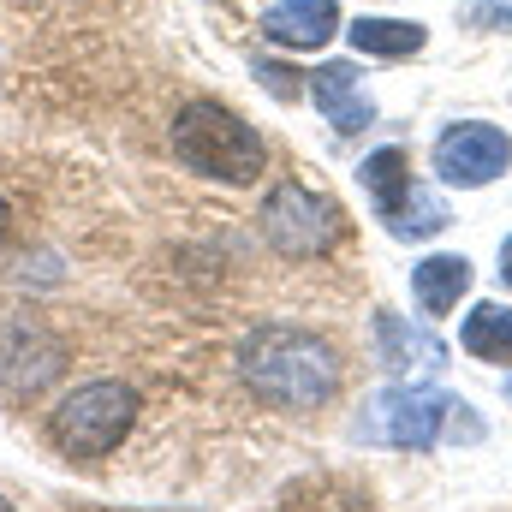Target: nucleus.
<instances>
[{
    "mask_svg": "<svg viewBox=\"0 0 512 512\" xmlns=\"http://www.w3.org/2000/svg\"><path fill=\"white\" fill-rule=\"evenodd\" d=\"M137 423V387L126 382H84L72 387L54 411H48V441L60 459L72 465H90V459H108Z\"/></svg>",
    "mask_w": 512,
    "mask_h": 512,
    "instance_id": "4",
    "label": "nucleus"
},
{
    "mask_svg": "<svg viewBox=\"0 0 512 512\" xmlns=\"http://www.w3.org/2000/svg\"><path fill=\"white\" fill-rule=\"evenodd\" d=\"M173 155L203 173V179H227V185H256L268 173V143L251 120H239L221 102H185L173 114Z\"/></svg>",
    "mask_w": 512,
    "mask_h": 512,
    "instance_id": "3",
    "label": "nucleus"
},
{
    "mask_svg": "<svg viewBox=\"0 0 512 512\" xmlns=\"http://www.w3.org/2000/svg\"><path fill=\"white\" fill-rule=\"evenodd\" d=\"M459 346L477 364H512V304H477L459 328Z\"/></svg>",
    "mask_w": 512,
    "mask_h": 512,
    "instance_id": "12",
    "label": "nucleus"
},
{
    "mask_svg": "<svg viewBox=\"0 0 512 512\" xmlns=\"http://www.w3.org/2000/svg\"><path fill=\"white\" fill-rule=\"evenodd\" d=\"M512 167V137L489 120H459V126L441 131L435 143V173L459 191H477V185H495Z\"/></svg>",
    "mask_w": 512,
    "mask_h": 512,
    "instance_id": "6",
    "label": "nucleus"
},
{
    "mask_svg": "<svg viewBox=\"0 0 512 512\" xmlns=\"http://www.w3.org/2000/svg\"><path fill=\"white\" fill-rule=\"evenodd\" d=\"M501 286L512 292V239H501Z\"/></svg>",
    "mask_w": 512,
    "mask_h": 512,
    "instance_id": "17",
    "label": "nucleus"
},
{
    "mask_svg": "<svg viewBox=\"0 0 512 512\" xmlns=\"http://www.w3.org/2000/svg\"><path fill=\"white\" fill-rule=\"evenodd\" d=\"M358 179H364V191H370V203H376V221H382L387 209H399V197L417 185V179H411V155H405V149H376V155H364Z\"/></svg>",
    "mask_w": 512,
    "mask_h": 512,
    "instance_id": "14",
    "label": "nucleus"
},
{
    "mask_svg": "<svg viewBox=\"0 0 512 512\" xmlns=\"http://www.w3.org/2000/svg\"><path fill=\"white\" fill-rule=\"evenodd\" d=\"M6 239H12V209H6V197H0V251H6Z\"/></svg>",
    "mask_w": 512,
    "mask_h": 512,
    "instance_id": "18",
    "label": "nucleus"
},
{
    "mask_svg": "<svg viewBox=\"0 0 512 512\" xmlns=\"http://www.w3.org/2000/svg\"><path fill=\"white\" fill-rule=\"evenodd\" d=\"M507 393H512V382H507Z\"/></svg>",
    "mask_w": 512,
    "mask_h": 512,
    "instance_id": "20",
    "label": "nucleus"
},
{
    "mask_svg": "<svg viewBox=\"0 0 512 512\" xmlns=\"http://www.w3.org/2000/svg\"><path fill=\"white\" fill-rule=\"evenodd\" d=\"M239 376L274 411H316V405H328L340 393V352L310 328L268 322V328L245 334Z\"/></svg>",
    "mask_w": 512,
    "mask_h": 512,
    "instance_id": "1",
    "label": "nucleus"
},
{
    "mask_svg": "<svg viewBox=\"0 0 512 512\" xmlns=\"http://www.w3.org/2000/svg\"><path fill=\"white\" fill-rule=\"evenodd\" d=\"M471 292V256H423L417 268H411V298H417V310L423 316H447V310H459V298Z\"/></svg>",
    "mask_w": 512,
    "mask_h": 512,
    "instance_id": "11",
    "label": "nucleus"
},
{
    "mask_svg": "<svg viewBox=\"0 0 512 512\" xmlns=\"http://www.w3.org/2000/svg\"><path fill=\"white\" fill-rule=\"evenodd\" d=\"M60 364H66V352H60V340L48 328H36V322H6L0 328V387L12 399L42 393L60 376Z\"/></svg>",
    "mask_w": 512,
    "mask_h": 512,
    "instance_id": "7",
    "label": "nucleus"
},
{
    "mask_svg": "<svg viewBox=\"0 0 512 512\" xmlns=\"http://www.w3.org/2000/svg\"><path fill=\"white\" fill-rule=\"evenodd\" d=\"M251 72H256V78H262V90H274L280 102H292V96H298V84H292L298 72H286V66H274V60H256Z\"/></svg>",
    "mask_w": 512,
    "mask_h": 512,
    "instance_id": "16",
    "label": "nucleus"
},
{
    "mask_svg": "<svg viewBox=\"0 0 512 512\" xmlns=\"http://www.w3.org/2000/svg\"><path fill=\"white\" fill-rule=\"evenodd\" d=\"M382 227L393 239H435L441 227H447V203L429 191V185H411L405 197H399V209H387Z\"/></svg>",
    "mask_w": 512,
    "mask_h": 512,
    "instance_id": "15",
    "label": "nucleus"
},
{
    "mask_svg": "<svg viewBox=\"0 0 512 512\" xmlns=\"http://www.w3.org/2000/svg\"><path fill=\"white\" fill-rule=\"evenodd\" d=\"M376 346H382V364L393 376H405V370H447V346L429 328H417V322H405L393 310H376Z\"/></svg>",
    "mask_w": 512,
    "mask_h": 512,
    "instance_id": "10",
    "label": "nucleus"
},
{
    "mask_svg": "<svg viewBox=\"0 0 512 512\" xmlns=\"http://www.w3.org/2000/svg\"><path fill=\"white\" fill-rule=\"evenodd\" d=\"M310 102L328 114V126L340 137H358V131L376 120V102L364 96V72L352 60H328L310 72Z\"/></svg>",
    "mask_w": 512,
    "mask_h": 512,
    "instance_id": "8",
    "label": "nucleus"
},
{
    "mask_svg": "<svg viewBox=\"0 0 512 512\" xmlns=\"http://www.w3.org/2000/svg\"><path fill=\"white\" fill-rule=\"evenodd\" d=\"M0 512H12V507H6V501H0Z\"/></svg>",
    "mask_w": 512,
    "mask_h": 512,
    "instance_id": "19",
    "label": "nucleus"
},
{
    "mask_svg": "<svg viewBox=\"0 0 512 512\" xmlns=\"http://www.w3.org/2000/svg\"><path fill=\"white\" fill-rule=\"evenodd\" d=\"M358 441L393 447V453H435L441 441H483V423L471 417L465 399H453V393H441V387L393 382L364 405Z\"/></svg>",
    "mask_w": 512,
    "mask_h": 512,
    "instance_id": "2",
    "label": "nucleus"
},
{
    "mask_svg": "<svg viewBox=\"0 0 512 512\" xmlns=\"http://www.w3.org/2000/svg\"><path fill=\"white\" fill-rule=\"evenodd\" d=\"M262 36L280 48H328L340 36V6L334 0H280L262 12Z\"/></svg>",
    "mask_w": 512,
    "mask_h": 512,
    "instance_id": "9",
    "label": "nucleus"
},
{
    "mask_svg": "<svg viewBox=\"0 0 512 512\" xmlns=\"http://www.w3.org/2000/svg\"><path fill=\"white\" fill-rule=\"evenodd\" d=\"M346 36H352L358 54H382V60H405V54H417L429 42V30L417 18H358Z\"/></svg>",
    "mask_w": 512,
    "mask_h": 512,
    "instance_id": "13",
    "label": "nucleus"
},
{
    "mask_svg": "<svg viewBox=\"0 0 512 512\" xmlns=\"http://www.w3.org/2000/svg\"><path fill=\"white\" fill-rule=\"evenodd\" d=\"M340 233H346L340 203L322 197V191H310V185H298V179H280V185L262 197V239H268L274 251L322 256V251L340 245Z\"/></svg>",
    "mask_w": 512,
    "mask_h": 512,
    "instance_id": "5",
    "label": "nucleus"
}]
</instances>
